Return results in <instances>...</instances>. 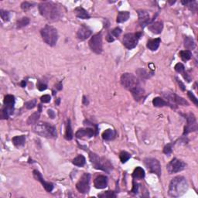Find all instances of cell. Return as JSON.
<instances>
[{
    "mask_svg": "<svg viewBox=\"0 0 198 198\" xmlns=\"http://www.w3.org/2000/svg\"><path fill=\"white\" fill-rule=\"evenodd\" d=\"M131 192H132V194H136L137 193L139 192V185L137 184V183H135V181H133V186H132V191H131Z\"/></svg>",
    "mask_w": 198,
    "mask_h": 198,
    "instance_id": "bcb514c9",
    "label": "cell"
},
{
    "mask_svg": "<svg viewBox=\"0 0 198 198\" xmlns=\"http://www.w3.org/2000/svg\"><path fill=\"white\" fill-rule=\"evenodd\" d=\"M188 190V183L186 179L181 176L174 177L171 180L169 187V194L173 197L183 196Z\"/></svg>",
    "mask_w": 198,
    "mask_h": 198,
    "instance_id": "3957f363",
    "label": "cell"
},
{
    "mask_svg": "<svg viewBox=\"0 0 198 198\" xmlns=\"http://www.w3.org/2000/svg\"><path fill=\"white\" fill-rule=\"evenodd\" d=\"M179 55H180L181 60H183V61H185V62L187 61V60H189L191 58V57H192V54H191V51H189V50L180 51V54H179Z\"/></svg>",
    "mask_w": 198,
    "mask_h": 198,
    "instance_id": "d6a6232c",
    "label": "cell"
},
{
    "mask_svg": "<svg viewBox=\"0 0 198 198\" xmlns=\"http://www.w3.org/2000/svg\"><path fill=\"white\" fill-rule=\"evenodd\" d=\"M26 137L25 135H17L12 138V142L16 146H21L25 144Z\"/></svg>",
    "mask_w": 198,
    "mask_h": 198,
    "instance_id": "484cf974",
    "label": "cell"
},
{
    "mask_svg": "<svg viewBox=\"0 0 198 198\" xmlns=\"http://www.w3.org/2000/svg\"><path fill=\"white\" fill-rule=\"evenodd\" d=\"M177 82H178L179 85H180V88H181V90H182V91H185V86H184V84H183V83H182V81H180V80H179L178 78H177Z\"/></svg>",
    "mask_w": 198,
    "mask_h": 198,
    "instance_id": "f907efd6",
    "label": "cell"
},
{
    "mask_svg": "<svg viewBox=\"0 0 198 198\" xmlns=\"http://www.w3.org/2000/svg\"><path fill=\"white\" fill-rule=\"evenodd\" d=\"M184 47L186 49V50L189 51L195 48L196 44L194 39L192 37H191V36H186L184 38Z\"/></svg>",
    "mask_w": 198,
    "mask_h": 198,
    "instance_id": "cb8c5ba5",
    "label": "cell"
},
{
    "mask_svg": "<svg viewBox=\"0 0 198 198\" xmlns=\"http://www.w3.org/2000/svg\"><path fill=\"white\" fill-rule=\"evenodd\" d=\"M139 16V23L141 25L142 27H145V26L148 25L151 23L150 20L149 14L147 11L143 10V9H139L137 11Z\"/></svg>",
    "mask_w": 198,
    "mask_h": 198,
    "instance_id": "9a60e30c",
    "label": "cell"
},
{
    "mask_svg": "<svg viewBox=\"0 0 198 198\" xmlns=\"http://www.w3.org/2000/svg\"><path fill=\"white\" fill-rule=\"evenodd\" d=\"M89 157L93 167L96 170H100L109 173L112 170L113 167L110 161L103 156H100L95 153H90Z\"/></svg>",
    "mask_w": 198,
    "mask_h": 198,
    "instance_id": "277c9868",
    "label": "cell"
},
{
    "mask_svg": "<svg viewBox=\"0 0 198 198\" xmlns=\"http://www.w3.org/2000/svg\"><path fill=\"white\" fill-rule=\"evenodd\" d=\"M186 165L184 162H183L180 159L173 158L167 166V171L170 174L177 173L179 172H181L182 170L186 168Z\"/></svg>",
    "mask_w": 198,
    "mask_h": 198,
    "instance_id": "30bf717a",
    "label": "cell"
},
{
    "mask_svg": "<svg viewBox=\"0 0 198 198\" xmlns=\"http://www.w3.org/2000/svg\"><path fill=\"white\" fill-rule=\"evenodd\" d=\"M129 16H130V14H129V12H127V11L119 12L117 16V20H116V21L119 23H124V22L127 21V20H129Z\"/></svg>",
    "mask_w": 198,
    "mask_h": 198,
    "instance_id": "d4e9b609",
    "label": "cell"
},
{
    "mask_svg": "<svg viewBox=\"0 0 198 198\" xmlns=\"http://www.w3.org/2000/svg\"><path fill=\"white\" fill-rule=\"evenodd\" d=\"M33 176H34L36 180H37L38 181H40L42 183V185L44 186V187L45 188V190L47 192H51V191H53V189H54V184L51 183H49V182H46L45 180H44V178L42 177V175H41V173H40L39 171H37V170H33Z\"/></svg>",
    "mask_w": 198,
    "mask_h": 198,
    "instance_id": "e0dca14e",
    "label": "cell"
},
{
    "mask_svg": "<svg viewBox=\"0 0 198 198\" xmlns=\"http://www.w3.org/2000/svg\"><path fill=\"white\" fill-rule=\"evenodd\" d=\"M36 105V99H33V100L30 101H27L25 103V107L27 109H33V108H35Z\"/></svg>",
    "mask_w": 198,
    "mask_h": 198,
    "instance_id": "f35d334b",
    "label": "cell"
},
{
    "mask_svg": "<svg viewBox=\"0 0 198 198\" xmlns=\"http://www.w3.org/2000/svg\"><path fill=\"white\" fill-rule=\"evenodd\" d=\"M174 68H175V71L178 73H183L185 69L184 66H183V64L181 63L177 64L175 65V67H174Z\"/></svg>",
    "mask_w": 198,
    "mask_h": 198,
    "instance_id": "60d3db41",
    "label": "cell"
},
{
    "mask_svg": "<svg viewBox=\"0 0 198 198\" xmlns=\"http://www.w3.org/2000/svg\"><path fill=\"white\" fill-rule=\"evenodd\" d=\"M144 164L150 173L156 174L159 177L161 174V165L159 161L155 158H146L144 159Z\"/></svg>",
    "mask_w": 198,
    "mask_h": 198,
    "instance_id": "7c38bea8",
    "label": "cell"
},
{
    "mask_svg": "<svg viewBox=\"0 0 198 198\" xmlns=\"http://www.w3.org/2000/svg\"><path fill=\"white\" fill-rule=\"evenodd\" d=\"M163 153H165V154L170 156L172 153V145L171 144L167 145V146H166L163 148Z\"/></svg>",
    "mask_w": 198,
    "mask_h": 198,
    "instance_id": "7bdbcfd3",
    "label": "cell"
},
{
    "mask_svg": "<svg viewBox=\"0 0 198 198\" xmlns=\"http://www.w3.org/2000/svg\"><path fill=\"white\" fill-rule=\"evenodd\" d=\"M121 33H122V30H121L120 28H119V27H117V28L114 29V30L111 31V34L115 38V37H119V36H120Z\"/></svg>",
    "mask_w": 198,
    "mask_h": 198,
    "instance_id": "b9f144b4",
    "label": "cell"
},
{
    "mask_svg": "<svg viewBox=\"0 0 198 198\" xmlns=\"http://www.w3.org/2000/svg\"><path fill=\"white\" fill-rule=\"evenodd\" d=\"M94 185L97 189H104L108 185V178L105 176L100 175L95 178Z\"/></svg>",
    "mask_w": 198,
    "mask_h": 198,
    "instance_id": "d6986e66",
    "label": "cell"
},
{
    "mask_svg": "<svg viewBox=\"0 0 198 198\" xmlns=\"http://www.w3.org/2000/svg\"><path fill=\"white\" fill-rule=\"evenodd\" d=\"M74 13L78 18L82 19V20H87L90 18V15L88 14V12L82 7H77L74 9Z\"/></svg>",
    "mask_w": 198,
    "mask_h": 198,
    "instance_id": "ffe728a7",
    "label": "cell"
},
{
    "mask_svg": "<svg viewBox=\"0 0 198 198\" xmlns=\"http://www.w3.org/2000/svg\"><path fill=\"white\" fill-rule=\"evenodd\" d=\"M92 31L90 30V28L86 26L85 25H82L77 33V37L80 40H85L92 35Z\"/></svg>",
    "mask_w": 198,
    "mask_h": 198,
    "instance_id": "2e32d148",
    "label": "cell"
},
{
    "mask_svg": "<svg viewBox=\"0 0 198 198\" xmlns=\"http://www.w3.org/2000/svg\"><path fill=\"white\" fill-rule=\"evenodd\" d=\"M153 104L155 107H163V106H170V104L163 98L159 97H156L153 100Z\"/></svg>",
    "mask_w": 198,
    "mask_h": 198,
    "instance_id": "83f0119b",
    "label": "cell"
},
{
    "mask_svg": "<svg viewBox=\"0 0 198 198\" xmlns=\"http://www.w3.org/2000/svg\"><path fill=\"white\" fill-rule=\"evenodd\" d=\"M47 113H48L50 118H51V119H54V118H55V112H54L53 110L51 109L48 110V111H47Z\"/></svg>",
    "mask_w": 198,
    "mask_h": 198,
    "instance_id": "681fc988",
    "label": "cell"
},
{
    "mask_svg": "<svg viewBox=\"0 0 198 198\" xmlns=\"http://www.w3.org/2000/svg\"><path fill=\"white\" fill-rule=\"evenodd\" d=\"M34 3H30L29 2H23L21 4V8L23 9V10H28L30 8L33 7L34 6Z\"/></svg>",
    "mask_w": 198,
    "mask_h": 198,
    "instance_id": "ab89813d",
    "label": "cell"
},
{
    "mask_svg": "<svg viewBox=\"0 0 198 198\" xmlns=\"http://www.w3.org/2000/svg\"><path fill=\"white\" fill-rule=\"evenodd\" d=\"M119 158H120L121 162H122V163H126L129 159H130L131 155L129 154V153H127V152L123 151L122 152V153H120V154H119Z\"/></svg>",
    "mask_w": 198,
    "mask_h": 198,
    "instance_id": "d590c367",
    "label": "cell"
},
{
    "mask_svg": "<svg viewBox=\"0 0 198 198\" xmlns=\"http://www.w3.org/2000/svg\"><path fill=\"white\" fill-rule=\"evenodd\" d=\"M98 197L103 198H114L116 197V194L113 191H106V192L103 193V194H99Z\"/></svg>",
    "mask_w": 198,
    "mask_h": 198,
    "instance_id": "8d00e7d4",
    "label": "cell"
},
{
    "mask_svg": "<svg viewBox=\"0 0 198 198\" xmlns=\"http://www.w3.org/2000/svg\"><path fill=\"white\" fill-rule=\"evenodd\" d=\"M90 180L91 175L86 173L82 175L79 181L77 183L76 188L81 194H87L90 191Z\"/></svg>",
    "mask_w": 198,
    "mask_h": 198,
    "instance_id": "9c48e42d",
    "label": "cell"
},
{
    "mask_svg": "<svg viewBox=\"0 0 198 198\" xmlns=\"http://www.w3.org/2000/svg\"><path fill=\"white\" fill-rule=\"evenodd\" d=\"M161 43L160 38H156V39H152L147 42V47L148 50L152 51H156V50L159 48V44Z\"/></svg>",
    "mask_w": 198,
    "mask_h": 198,
    "instance_id": "44dd1931",
    "label": "cell"
},
{
    "mask_svg": "<svg viewBox=\"0 0 198 198\" xmlns=\"http://www.w3.org/2000/svg\"><path fill=\"white\" fill-rule=\"evenodd\" d=\"M97 132V130L91 128H87V129H80L77 131L75 133V136L78 139L83 138V137H87V138H92Z\"/></svg>",
    "mask_w": 198,
    "mask_h": 198,
    "instance_id": "5bb4252c",
    "label": "cell"
},
{
    "mask_svg": "<svg viewBox=\"0 0 198 198\" xmlns=\"http://www.w3.org/2000/svg\"><path fill=\"white\" fill-rule=\"evenodd\" d=\"M186 120H187V125L184 128V132L183 135L190 133L191 132H196L197 130V123L196 118L194 114L190 113L186 116Z\"/></svg>",
    "mask_w": 198,
    "mask_h": 198,
    "instance_id": "4fadbf2b",
    "label": "cell"
},
{
    "mask_svg": "<svg viewBox=\"0 0 198 198\" xmlns=\"http://www.w3.org/2000/svg\"><path fill=\"white\" fill-rule=\"evenodd\" d=\"M40 111H36V112H34L33 114H32L31 116L29 117L28 120H27V124L28 125L36 124L40 118Z\"/></svg>",
    "mask_w": 198,
    "mask_h": 198,
    "instance_id": "1f68e13d",
    "label": "cell"
},
{
    "mask_svg": "<svg viewBox=\"0 0 198 198\" xmlns=\"http://www.w3.org/2000/svg\"><path fill=\"white\" fill-rule=\"evenodd\" d=\"M116 135V131L113 130V129H106V130L102 133V138H103V139L106 140V141H110V140L114 139Z\"/></svg>",
    "mask_w": 198,
    "mask_h": 198,
    "instance_id": "7402d4cb",
    "label": "cell"
},
{
    "mask_svg": "<svg viewBox=\"0 0 198 198\" xmlns=\"http://www.w3.org/2000/svg\"><path fill=\"white\" fill-rule=\"evenodd\" d=\"M0 15H1L2 19L3 21L7 22L9 20V18H10V16H9V12H7V11H4L2 9L0 10Z\"/></svg>",
    "mask_w": 198,
    "mask_h": 198,
    "instance_id": "74e56055",
    "label": "cell"
},
{
    "mask_svg": "<svg viewBox=\"0 0 198 198\" xmlns=\"http://www.w3.org/2000/svg\"><path fill=\"white\" fill-rule=\"evenodd\" d=\"M106 40L108 42H113V41L115 40V38H114V36H113L111 34V33H108V35H107Z\"/></svg>",
    "mask_w": 198,
    "mask_h": 198,
    "instance_id": "c3c4849f",
    "label": "cell"
},
{
    "mask_svg": "<svg viewBox=\"0 0 198 198\" xmlns=\"http://www.w3.org/2000/svg\"><path fill=\"white\" fill-rule=\"evenodd\" d=\"M121 84L125 89L132 92V95L135 101H139L143 98L145 90L142 87L140 81L132 74L125 73L121 77Z\"/></svg>",
    "mask_w": 198,
    "mask_h": 198,
    "instance_id": "6da1fadb",
    "label": "cell"
},
{
    "mask_svg": "<svg viewBox=\"0 0 198 198\" xmlns=\"http://www.w3.org/2000/svg\"><path fill=\"white\" fill-rule=\"evenodd\" d=\"M50 99L51 98L49 95H45L41 97L40 100L41 102H43V103H48V102L50 101Z\"/></svg>",
    "mask_w": 198,
    "mask_h": 198,
    "instance_id": "f6af8a7d",
    "label": "cell"
},
{
    "mask_svg": "<svg viewBox=\"0 0 198 198\" xmlns=\"http://www.w3.org/2000/svg\"><path fill=\"white\" fill-rule=\"evenodd\" d=\"M39 11L41 16L50 21H57L63 16L61 8L52 2H44L39 4Z\"/></svg>",
    "mask_w": 198,
    "mask_h": 198,
    "instance_id": "7a4b0ae2",
    "label": "cell"
},
{
    "mask_svg": "<svg viewBox=\"0 0 198 198\" xmlns=\"http://www.w3.org/2000/svg\"><path fill=\"white\" fill-rule=\"evenodd\" d=\"M142 36V33H127L123 37V45L129 50H132L135 48L137 46L139 42V40Z\"/></svg>",
    "mask_w": 198,
    "mask_h": 198,
    "instance_id": "52a82bcc",
    "label": "cell"
},
{
    "mask_svg": "<svg viewBox=\"0 0 198 198\" xmlns=\"http://www.w3.org/2000/svg\"><path fill=\"white\" fill-rule=\"evenodd\" d=\"M83 103H84V105H88V101H87V99L86 98L85 96L83 97Z\"/></svg>",
    "mask_w": 198,
    "mask_h": 198,
    "instance_id": "816d5d0a",
    "label": "cell"
},
{
    "mask_svg": "<svg viewBox=\"0 0 198 198\" xmlns=\"http://www.w3.org/2000/svg\"><path fill=\"white\" fill-rule=\"evenodd\" d=\"M132 177L135 179H143L145 177V170L142 167H136L132 173Z\"/></svg>",
    "mask_w": 198,
    "mask_h": 198,
    "instance_id": "4316f807",
    "label": "cell"
},
{
    "mask_svg": "<svg viewBox=\"0 0 198 198\" xmlns=\"http://www.w3.org/2000/svg\"><path fill=\"white\" fill-rule=\"evenodd\" d=\"M65 139L67 140H71L74 136V134H73L72 128H71V120L68 121V124H67V128H66V132H65Z\"/></svg>",
    "mask_w": 198,
    "mask_h": 198,
    "instance_id": "f546056e",
    "label": "cell"
},
{
    "mask_svg": "<svg viewBox=\"0 0 198 198\" xmlns=\"http://www.w3.org/2000/svg\"><path fill=\"white\" fill-rule=\"evenodd\" d=\"M4 105L6 106H14L15 105V97L12 95H7L4 98Z\"/></svg>",
    "mask_w": 198,
    "mask_h": 198,
    "instance_id": "4dcf8cb0",
    "label": "cell"
},
{
    "mask_svg": "<svg viewBox=\"0 0 198 198\" xmlns=\"http://www.w3.org/2000/svg\"><path fill=\"white\" fill-rule=\"evenodd\" d=\"M89 47L94 53L100 54L102 52V36L101 33H97L91 38Z\"/></svg>",
    "mask_w": 198,
    "mask_h": 198,
    "instance_id": "8fae6325",
    "label": "cell"
},
{
    "mask_svg": "<svg viewBox=\"0 0 198 198\" xmlns=\"http://www.w3.org/2000/svg\"><path fill=\"white\" fill-rule=\"evenodd\" d=\"M56 86H57V87H57V88L58 89V90H61V89H62V84H61V82H59L58 84H57Z\"/></svg>",
    "mask_w": 198,
    "mask_h": 198,
    "instance_id": "f5cc1de1",
    "label": "cell"
},
{
    "mask_svg": "<svg viewBox=\"0 0 198 198\" xmlns=\"http://www.w3.org/2000/svg\"><path fill=\"white\" fill-rule=\"evenodd\" d=\"M36 87H37L38 90L40 91V92H43V91L46 90L47 88V86L46 84H44V83L41 82H38V84H36Z\"/></svg>",
    "mask_w": 198,
    "mask_h": 198,
    "instance_id": "ee69618b",
    "label": "cell"
},
{
    "mask_svg": "<svg viewBox=\"0 0 198 198\" xmlns=\"http://www.w3.org/2000/svg\"><path fill=\"white\" fill-rule=\"evenodd\" d=\"M148 28L153 33H155V34H159V33H161V32H162L163 29V23L162 21L153 22V20H152L151 23L148 24Z\"/></svg>",
    "mask_w": 198,
    "mask_h": 198,
    "instance_id": "ac0fdd59",
    "label": "cell"
},
{
    "mask_svg": "<svg viewBox=\"0 0 198 198\" xmlns=\"http://www.w3.org/2000/svg\"><path fill=\"white\" fill-rule=\"evenodd\" d=\"M137 74L142 78V79H147V78H150V75L146 70L143 69V68H140V69H138L136 71Z\"/></svg>",
    "mask_w": 198,
    "mask_h": 198,
    "instance_id": "e575fe53",
    "label": "cell"
},
{
    "mask_svg": "<svg viewBox=\"0 0 198 198\" xmlns=\"http://www.w3.org/2000/svg\"><path fill=\"white\" fill-rule=\"evenodd\" d=\"M26 81L25 80H24V81H22V83H21V86H22V87H24L25 86H26Z\"/></svg>",
    "mask_w": 198,
    "mask_h": 198,
    "instance_id": "db71d44e",
    "label": "cell"
},
{
    "mask_svg": "<svg viewBox=\"0 0 198 198\" xmlns=\"http://www.w3.org/2000/svg\"><path fill=\"white\" fill-rule=\"evenodd\" d=\"M162 95L164 98L168 101H169L168 103L170 104V105H186V106H188V105H189V103H188L185 99H183V98L179 96V95H177V94L174 93V92L167 91V92H163Z\"/></svg>",
    "mask_w": 198,
    "mask_h": 198,
    "instance_id": "ba28073f",
    "label": "cell"
},
{
    "mask_svg": "<svg viewBox=\"0 0 198 198\" xmlns=\"http://www.w3.org/2000/svg\"><path fill=\"white\" fill-rule=\"evenodd\" d=\"M33 130L39 135L45 138L57 137V130L55 126L51 125L47 122H36L33 127Z\"/></svg>",
    "mask_w": 198,
    "mask_h": 198,
    "instance_id": "5b68a950",
    "label": "cell"
},
{
    "mask_svg": "<svg viewBox=\"0 0 198 198\" xmlns=\"http://www.w3.org/2000/svg\"><path fill=\"white\" fill-rule=\"evenodd\" d=\"M59 102H60V98H58V100H57V105H59Z\"/></svg>",
    "mask_w": 198,
    "mask_h": 198,
    "instance_id": "11a10c76",
    "label": "cell"
},
{
    "mask_svg": "<svg viewBox=\"0 0 198 198\" xmlns=\"http://www.w3.org/2000/svg\"><path fill=\"white\" fill-rule=\"evenodd\" d=\"M29 23H30V20H29V18H27V17H23V18L20 19V20H19L18 21H17L16 27L18 29H21L23 28V27L26 26Z\"/></svg>",
    "mask_w": 198,
    "mask_h": 198,
    "instance_id": "836d02e7",
    "label": "cell"
},
{
    "mask_svg": "<svg viewBox=\"0 0 198 198\" xmlns=\"http://www.w3.org/2000/svg\"><path fill=\"white\" fill-rule=\"evenodd\" d=\"M188 96H189V97H190V98H191V100H192L193 101H194V103L196 105H197V104H198V102H197V98H196L195 96H194V94L191 93V92H188Z\"/></svg>",
    "mask_w": 198,
    "mask_h": 198,
    "instance_id": "7dc6e473",
    "label": "cell"
},
{
    "mask_svg": "<svg viewBox=\"0 0 198 198\" xmlns=\"http://www.w3.org/2000/svg\"><path fill=\"white\" fill-rule=\"evenodd\" d=\"M13 111L14 106H6V105H5V107L2 108V119H7L13 113Z\"/></svg>",
    "mask_w": 198,
    "mask_h": 198,
    "instance_id": "603a6c76",
    "label": "cell"
},
{
    "mask_svg": "<svg viewBox=\"0 0 198 198\" xmlns=\"http://www.w3.org/2000/svg\"><path fill=\"white\" fill-rule=\"evenodd\" d=\"M73 164L75 166H77V167H84V164H85L86 163V159L85 158H84V156H82V155H79V156H78L77 157H75L74 159H73Z\"/></svg>",
    "mask_w": 198,
    "mask_h": 198,
    "instance_id": "f1b7e54d",
    "label": "cell"
},
{
    "mask_svg": "<svg viewBox=\"0 0 198 198\" xmlns=\"http://www.w3.org/2000/svg\"><path fill=\"white\" fill-rule=\"evenodd\" d=\"M40 33L43 40L47 45L50 47H54V45H56L58 40V34H57V30L54 27L50 25L45 26L41 30Z\"/></svg>",
    "mask_w": 198,
    "mask_h": 198,
    "instance_id": "8992f818",
    "label": "cell"
}]
</instances>
